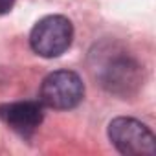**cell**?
Instances as JSON below:
<instances>
[{
  "label": "cell",
  "mask_w": 156,
  "mask_h": 156,
  "mask_svg": "<svg viewBox=\"0 0 156 156\" xmlns=\"http://www.w3.org/2000/svg\"><path fill=\"white\" fill-rule=\"evenodd\" d=\"M92 59H96L94 72L98 81L108 94L118 98H132L143 87V66L134 55L116 44H101L96 51H92Z\"/></svg>",
  "instance_id": "1"
},
{
  "label": "cell",
  "mask_w": 156,
  "mask_h": 156,
  "mask_svg": "<svg viewBox=\"0 0 156 156\" xmlns=\"http://www.w3.org/2000/svg\"><path fill=\"white\" fill-rule=\"evenodd\" d=\"M85 98V83L72 70H57L44 77L39 90L42 107L53 110L75 108Z\"/></svg>",
  "instance_id": "2"
},
{
  "label": "cell",
  "mask_w": 156,
  "mask_h": 156,
  "mask_svg": "<svg viewBox=\"0 0 156 156\" xmlns=\"http://www.w3.org/2000/svg\"><path fill=\"white\" fill-rule=\"evenodd\" d=\"M72 41L73 26L62 15H48L41 19L30 33L31 50L44 59L61 57L72 46Z\"/></svg>",
  "instance_id": "3"
},
{
  "label": "cell",
  "mask_w": 156,
  "mask_h": 156,
  "mask_svg": "<svg viewBox=\"0 0 156 156\" xmlns=\"http://www.w3.org/2000/svg\"><path fill=\"white\" fill-rule=\"evenodd\" d=\"M108 138L112 145L127 156H152L156 152V138L152 130L134 118H114L108 123Z\"/></svg>",
  "instance_id": "4"
},
{
  "label": "cell",
  "mask_w": 156,
  "mask_h": 156,
  "mask_svg": "<svg viewBox=\"0 0 156 156\" xmlns=\"http://www.w3.org/2000/svg\"><path fill=\"white\" fill-rule=\"evenodd\" d=\"M0 118H2L13 130L22 136H30L44 119L42 103L39 101H19L11 105L0 107Z\"/></svg>",
  "instance_id": "5"
},
{
  "label": "cell",
  "mask_w": 156,
  "mask_h": 156,
  "mask_svg": "<svg viewBox=\"0 0 156 156\" xmlns=\"http://www.w3.org/2000/svg\"><path fill=\"white\" fill-rule=\"evenodd\" d=\"M13 4H15V0H0V15L9 13L11 8H13Z\"/></svg>",
  "instance_id": "6"
}]
</instances>
